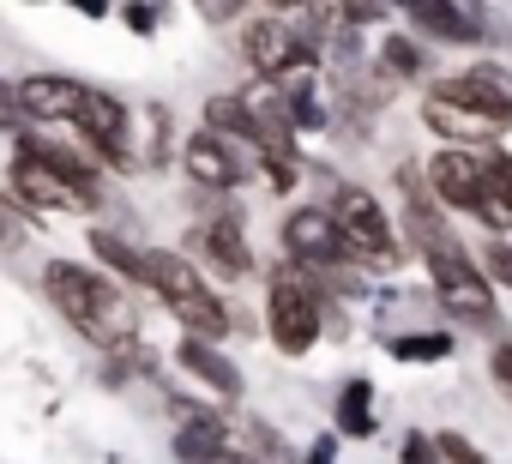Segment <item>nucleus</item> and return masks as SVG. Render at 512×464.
Returning <instances> with one entry per match:
<instances>
[{
    "label": "nucleus",
    "instance_id": "nucleus-20",
    "mask_svg": "<svg viewBox=\"0 0 512 464\" xmlns=\"http://www.w3.org/2000/svg\"><path fill=\"white\" fill-rule=\"evenodd\" d=\"M175 362L205 386V392H217V398H241V368L217 350V344H199V338H181L175 344Z\"/></svg>",
    "mask_w": 512,
    "mask_h": 464
},
{
    "label": "nucleus",
    "instance_id": "nucleus-26",
    "mask_svg": "<svg viewBox=\"0 0 512 464\" xmlns=\"http://www.w3.org/2000/svg\"><path fill=\"white\" fill-rule=\"evenodd\" d=\"M398 464H440V446H434V428H410L398 440Z\"/></svg>",
    "mask_w": 512,
    "mask_h": 464
},
{
    "label": "nucleus",
    "instance_id": "nucleus-22",
    "mask_svg": "<svg viewBox=\"0 0 512 464\" xmlns=\"http://www.w3.org/2000/svg\"><path fill=\"white\" fill-rule=\"evenodd\" d=\"M434 446H440V464H494V452L470 428H434Z\"/></svg>",
    "mask_w": 512,
    "mask_h": 464
},
{
    "label": "nucleus",
    "instance_id": "nucleus-2",
    "mask_svg": "<svg viewBox=\"0 0 512 464\" xmlns=\"http://www.w3.org/2000/svg\"><path fill=\"white\" fill-rule=\"evenodd\" d=\"M43 284H49V302H55L97 350H121V344L133 338V308H127V296H121L103 272H91V266H79V260H49V266H43Z\"/></svg>",
    "mask_w": 512,
    "mask_h": 464
},
{
    "label": "nucleus",
    "instance_id": "nucleus-17",
    "mask_svg": "<svg viewBox=\"0 0 512 464\" xmlns=\"http://www.w3.org/2000/svg\"><path fill=\"white\" fill-rule=\"evenodd\" d=\"M380 350H386L392 362H404V368H440V362H452V356H458V332H452V326L386 332V338H380Z\"/></svg>",
    "mask_w": 512,
    "mask_h": 464
},
{
    "label": "nucleus",
    "instance_id": "nucleus-16",
    "mask_svg": "<svg viewBox=\"0 0 512 464\" xmlns=\"http://www.w3.org/2000/svg\"><path fill=\"white\" fill-rule=\"evenodd\" d=\"M229 440H235V428L217 410H187V422L175 428V458L181 464H223Z\"/></svg>",
    "mask_w": 512,
    "mask_h": 464
},
{
    "label": "nucleus",
    "instance_id": "nucleus-24",
    "mask_svg": "<svg viewBox=\"0 0 512 464\" xmlns=\"http://www.w3.org/2000/svg\"><path fill=\"white\" fill-rule=\"evenodd\" d=\"M476 260H482L488 284L512 296V242H482V248H476Z\"/></svg>",
    "mask_w": 512,
    "mask_h": 464
},
{
    "label": "nucleus",
    "instance_id": "nucleus-14",
    "mask_svg": "<svg viewBox=\"0 0 512 464\" xmlns=\"http://www.w3.org/2000/svg\"><path fill=\"white\" fill-rule=\"evenodd\" d=\"M193 236H199V254H205L223 278H247V272H253V248H247V229H241V217H235V211L205 217Z\"/></svg>",
    "mask_w": 512,
    "mask_h": 464
},
{
    "label": "nucleus",
    "instance_id": "nucleus-29",
    "mask_svg": "<svg viewBox=\"0 0 512 464\" xmlns=\"http://www.w3.org/2000/svg\"><path fill=\"white\" fill-rule=\"evenodd\" d=\"M344 31H368V25H392V7H338Z\"/></svg>",
    "mask_w": 512,
    "mask_h": 464
},
{
    "label": "nucleus",
    "instance_id": "nucleus-23",
    "mask_svg": "<svg viewBox=\"0 0 512 464\" xmlns=\"http://www.w3.org/2000/svg\"><path fill=\"white\" fill-rule=\"evenodd\" d=\"M464 73H470L494 103H512V61H500V55H476V61H464Z\"/></svg>",
    "mask_w": 512,
    "mask_h": 464
},
{
    "label": "nucleus",
    "instance_id": "nucleus-9",
    "mask_svg": "<svg viewBox=\"0 0 512 464\" xmlns=\"http://www.w3.org/2000/svg\"><path fill=\"white\" fill-rule=\"evenodd\" d=\"M181 169H187L193 187L229 193V187L247 181V169H260V157H247L241 145H229V139H217V133L199 127V133H187V145H181Z\"/></svg>",
    "mask_w": 512,
    "mask_h": 464
},
{
    "label": "nucleus",
    "instance_id": "nucleus-4",
    "mask_svg": "<svg viewBox=\"0 0 512 464\" xmlns=\"http://www.w3.org/2000/svg\"><path fill=\"white\" fill-rule=\"evenodd\" d=\"M145 284L163 296V308L187 326V338H199V344H223L229 338V326H235V314H229V302L193 272V260H181V254H169V248H145Z\"/></svg>",
    "mask_w": 512,
    "mask_h": 464
},
{
    "label": "nucleus",
    "instance_id": "nucleus-5",
    "mask_svg": "<svg viewBox=\"0 0 512 464\" xmlns=\"http://www.w3.org/2000/svg\"><path fill=\"white\" fill-rule=\"evenodd\" d=\"M326 308H332V296L308 272L272 266V278H266V332H272L278 356H308L326 338Z\"/></svg>",
    "mask_w": 512,
    "mask_h": 464
},
{
    "label": "nucleus",
    "instance_id": "nucleus-3",
    "mask_svg": "<svg viewBox=\"0 0 512 464\" xmlns=\"http://www.w3.org/2000/svg\"><path fill=\"white\" fill-rule=\"evenodd\" d=\"M326 211H332V223H338V236H344L356 272H398V266L410 260V248H404V236H398V217L380 205L374 187L338 181L332 199H326Z\"/></svg>",
    "mask_w": 512,
    "mask_h": 464
},
{
    "label": "nucleus",
    "instance_id": "nucleus-27",
    "mask_svg": "<svg viewBox=\"0 0 512 464\" xmlns=\"http://www.w3.org/2000/svg\"><path fill=\"white\" fill-rule=\"evenodd\" d=\"M25 236H31V217L19 211V199L0 193V248H19Z\"/></svg>",
    "mask_w": 512,
    "mask_h": 464
},
{
    "label": "nucleus",
    "instance_id": "nucleus-25",
    "mask_svg": "<svg viewBox=\"0 0 512 464\" xmlns=\"http://www.w3.org/2000/svg\"><path fill=\"white\" fill-rule=\"evenodd\" d=\"M482 368H488V386H494V392L512 404V332L488 344V362H482Z\"/></svg>",
    "mask_w": 512,
    "mask_h": 464
},
{
    "label": "nucleus",
    "instance_id": "nucleus-21",
    "mask_svg": "<svg viewBox=\"0 0 512 464\" xmlns=\"http://www.w3.org/2000/svg\"><path fill=\"white\" fill-rule=\"evenodd\" d=\"M91 248H97V260H103L109 272H121L127 284H145V254H139V248H127V242L115 236V229H97Z\"/></svg>",
    "mask_w": 512,
    "mask_h": 464
},
{
    "label": "nucleus",
    "instance_id": "nucleus-31",
    "mask_svg": "<svg viewBox=\"0 0 512 464\" xmlns=\"http://www.w3.org/2000/svg\"><path fill=\"white\" fill-rule=\"evenodd\" d=\"M338 446H344V440L326 428V434H314V440L302 446V458H296V464H338Z\"/></svg>",
    "mask_w": 512,
    "mask_h": 464
},
{
    "label": "nucleus",
    "instance_id": "nucleus-15",
    "mask_svg": "<svg viewBox=\"0 0 512 464\" xmlns=\"http://www.w3.org/2000/svg\"><path fill=\"white\" fill-rule=\"evenodd\" d=\"M85 91H91V85L61 79V73H37V79H25V85H19V97H25V115H31V121H79Z\"/></svg>",
    "mask_w": 512,
    "mask_h": 464
},
{
    "label": "nucleus",
    "instance_id": "nucleus-7",
    "mask_svg": "<svg viewBox=\"0 0 512 464\" xmlns=\"http://www.w3.org/2000/svg\"><path fill=\"white\" fill-rule=\"evenodd\" d=\"M278 242H284V266H296V272H314V278L350 272V248H344V236H338V223H332L326 205H296V211H284Z\"/></svg>",
    "mask_w": 512,
    "mask_h": 464
},
{
    "label": "nucleus",
    "instance_id": "nucleus-12",
    "mask_svg": "<svg viewBox=\"0 0 512 464\" xmlns=\"http://www.w3.org/2000/svg\"><path fill=\"white\" fill-rule=\"evenodd\" d=\"M374 73L398 91V85H434L440 73H434V49L422 43V37H410V31H386L380 43H374Z\"/></svg>",
    "mask_w": 512,
    "mask_h": 464
},
{
    "label": "nucleus",
    "instance_id": "nucleus-32",
    "mask_svg": "<svg viewBox=\"0 0 512 464\" xmlns=\"http://www.w3.org/2000/svg\"><path fill=\"white\" fill-rule=\"evenodd\" d=\"M488 175H494V187L512 199V151H506V145H494V151H488Z\"/></svg>",
    "mask_w": 512,
    "mask_h": 464
},
{
    "label": "nucleus",
    "instance_id": "nucleus-30",
    "mask_svg": "<svg viewBox=\"0 0 512 464\" xmlns=\"http://www.w3.org/2000/svg\"><path fill=\"white\" fill-rule=\"evenodd\" d=\"M0 127H7V133L25 127V97H19V85H7V79H0Z\"/></svg>",
    "mask_w": 512,
    "mask_h": 464
},
{
    "label": "nucleus",
    "instance_id": "nucleus-8",
    "mask_svg": "<svg viewBox=\"0 0 512 464\" xmlns=\"http://www.w3.org/2000/svg\"><path fill=\"white\" fill-rule=\"evenodd\" d=\"M422 169H428V193L446 217H476V205L488 199V151L434 145L422 157Z\"/></svg>",
    "mask_w": 512,
    "mask_h": 464
},
{
    "label": "nucleus",
    "instance_id": "nucleus-28",
    "mask_svg": "<svg viewBox=\"0 0 512 464\" xmlns=\"http://www.w3.org/2000/svg\"><path fill=\"white\" fill-rule=\"evenodd\" d=\"M260 175L272 181V193H296V181H302V157H260Z\"/></svg>",
    "mask_w": 512,
    "mask_h": 464
},
{
    "label": "nucleus",
    "instance_id": "nucleus-10",
    "mask_svg": "<svg viewBox=\"0 0 512 464\" xmlns=\"http://www.w3.org/2000/svg\"><path fill=\"white\" fill-rule=\"evenodd\" d=\"M422 127L434 133V139H446V145H458V151H494L506 133L482 115V109H470V103H446V97H428L422 91Z\"/></svg>",
    "mask_w": 512,
    "mask_h": 464
},
{
    "label": "nucleus",
    "instance_id": "nucleus-33",
    "mask_svg": "<svg viewBox=\"0 0 512 464\" xmlns=\"http://www.w3.org/2000/svg\"><path fill=\"white\" fill-rule=\"evenodd\" d=\"M121 19H127V31H139V37H151V31L163 25V7H127Z\"/></svg>",
    "mask_w": 512,
    "mask_h": 464
},
{
    "label": "nucleus",
    "instance_id": "nucleus-13",
    "mask_svg": "<svg viewBox=\"0 0 512 464\" xmlns=\"http://www.w3.org/2000/svg\"><path fill=\"white\" fill-rule=\"evenodd\" d=\"M79 133H85V139H91L115 169H127V163H133V151H127V103H121V97H109V91H85Z\"/></svg>",
    "mask_w": 512,
    "mask_h": 464
},
{
    "label": "nucleus",
    "instance_id": "nucleus-11",
    "mask_svg": "<svg viewBox=\"0 0 512 464\" xmlns=\"http://www.w3.org/2000/svg\"><path fill=\"white\" fill-rule=\"evenodd\" d=\"M13 187H19V199L25 205H43V211H85V199H79V187L43 157V151H31V145H19L13 151Z\"/></svg>",
    "mask_w": 512,
    "mask_h": 464
},
{
    "label": "nucleus",
    "instance_id": "nucleus-1",
    "mask_svg": "<svg viewBox=\"0 0 512 464\" xmlns=\"http://www.w3.org/2000/svg\"><path fill=\"white\" fill-rule=\"evenodd\" d=\"M422 272H428V302L440 308V320H446L452 332H482L488 344H494V338H506L500 290L488 284V272H482V260H476V248H470V242L428 254V260H422Z\"/></svg>",
    "mask_w": 512,
    "mask_h": 464
},
{
    "label": "nucleus",
    "instance_id": "nucleus-18",
    "mask_svg": "<svg viewBox=\"0 0 512 464\" xmlns=\"http://www.w3.org/2000/svg\"><path fill=\"white\" fill-rule=\"evenodd\" d=\"M332 434H338V440H374V434H380V404H374V380H368V374H350V380L338 386Z\"/></svg>",
    "mask_w": 512,
    "mask_h": 464
},
{
    "label": "nucleus",
    "instance_id": "nucleus-6",
    "mask_svg": "<svg viewBox=\"0 0 512 464\" xmlns=\"http://www.w3.org/2000/svg\"><path fill=\"white\" fill-rule=\"evenodd\" d=\"M398 19L428 49H464L470 61L494 43V7H476V0H410Z\"/></svg>",
    "mask_w": 512,
    "mask_h": 464
},
{
    "label": "nucleus",
    "instance_id": "nucleus-19",
    "mask_svg": "<svg viewBox=\"0 0 512 464\" xmlns=\"http://www.w3.org/2000/svg\"><path fill=\"white\" fill-rule=\"evenodd\" d=\"M205 133H217V139H229V145H247V151H260V103L253 97H241V91H223V97H211L205 103Z\"/></svg>",
    "mask_w": 512,
    "mask_h": 464
}]
</instances>
